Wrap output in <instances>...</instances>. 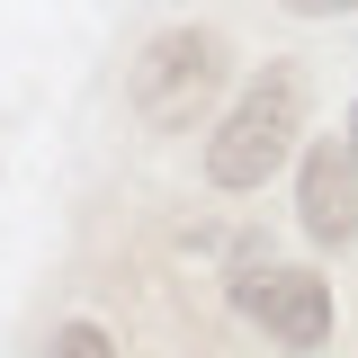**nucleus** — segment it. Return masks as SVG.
Here are the masks:
<instances>
[{
	"instance_id": "3",
	"label": "nucleus",
	"mask_w": 358,
	"mask_h": 358,
	"mask_svg": "<svg viewBox=\"0 0 358 358\" xmlns=\"http://www.w3.org/2000/svg\"><path fill=\"white\" fill-rule=\"evenodd\" d=\"M233 305L251 313V322H268L287 350H322L331 341V287L313 268H242Z\"/></svg>"
},
{
	"instance_id": "5",
	"label": "nucleus",
	"mask_w": 358,
	"mask_h": 358,
	"mask_svg": "<svg viewBox=\"0 0 358 358\" xmlns=\"http://www.w3.org/2000/svg\"><path fill=\"white\" fill-rule=\"evenodd\" d=\"M45 358H117V350H108V331H99V322H63Z\"/></svg>"
},
{
	"instance_id": "6",
	"label": "nucleus",
	"mask_w": 358,
	"mask_h": 358,
	"mask_svg": "<svg viewBox=\"0 0 358 358\" xmlns=\"http://www.w3.org/2000/svg\"><path fill=\"white\" fill-rule=\"evenodd\" d=\"M296 18H341V9H358V0H287Z\"/></svg>"
},
{
	"instance_id": "1",
	"label": "nucleus",
	"mask_w": 358,
	"mask_h": 358,
	"mask_svg": "<svg viewBox=\"0 0 358 358\" xmlns=\"http://www.w3.org/2000/svg\"><path fill=\"white\" fill-rule=\"evenodd\" d=\"M296 126H305V90H296V63H260L251 72V90L233 99V117L215 126V143H206V179L215 188H260L287 152H296Z\"/></svg>"
},
{
	"instance_id": "7",
	"label": "nucleus",
	"mask_w": 358,
	"mask_h": 358,
	"mask_svg": "<svg viewBox=\"0 0 358 358\" xmlns=\"http://www.w3.org/2000/svg\"><path fill=\"white\" fill-rule=\"evenodd\" d=\"M350 152H358V108H350Z\"/></svg>"
},
{
	"instance_id": "2",
	"label": "nucleus",
	"mask_w": 358,
	"mask_h": 358,
	"mask_svg": "<svg viewBox=\"0 0 358 358\" xmlns=\"http://www.w3.org/2000/svg\"><path fill=\"white\" fill-rule=\"evenodd\" d=\"M215 90H224V36L215 27H162V36L134 54V117L152 134L197 126Z\"/></svg>"
},
{
	"instance_id": "4",
	"label": "nucleus",
	"mask_w": 358,
	"mask_h": 358,
	"mask_svg": "<svg viewBox=\"0 0 358 358\" xmlns=\"http://www.w3.org/2000/svg\"><path fill=\"white\" fill-rule=\"evenodd\" d=\"M296 215H305V233L322 242V251L358 242V152H350V134L305 143V171H296Z\"/></svg>"
}]
</instances>
